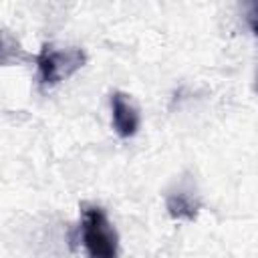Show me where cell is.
Returning <instances> with one entry per match:
<instances>
[{
  "label": "cell",
  "mask_w": 258,
  "mask_h": 258,
  "mask_svg": "<svg viewBox=\"0 0 258 258\" xmlns=\"http://www.w3.org/2000/svg\"><path fill=\"white\" fill-rule=\"evenodd\" d=\"M83 244L89 258H117L119 256V236L107 214L99 206L83 208L81 222Z\"/></svg>",
  "instance_id": "1"
},
{
  "label": "cell",
  "mask_w": 258,
  "mask_h": 258,
  "mask_svg": "<svg viewBox=\"0 0 258 258\" xmlns=\"http://www.w3.org/2000/svg\"><path fill=\"white\" fill-rule=\"evenodd\" d=\"M198 210H200V204L194 202L183 191H177V194H169L167 196V212H169V216L173 220L191 222V220H196Z\"/></svg>",
  "instance_id": "4"
},
{
  "label": "cell",
  "mask_w": 258,
  "mask_h": 258,
  "mask_svg": "<svg viewBox=\"0 0 258 258\" xmlns=\"http://www.w3.org/2000/svg\"><path fill=\"white\" fill-rule=\"evenodd\" d=\"M111 113H113V129L119 137L129 139L137 133L141 119H139V111L131 103L129 95L115 91L111 95Z\"/></svg>",
  "instance_id": "3"
},
{
  "label": "cell",
  "mask_w": 258,
  "mask_h": 258,
  "mask_svg": "<svg viewBox=\"0 0 258 258\" xmlns=\"http://www.w3.org/2000/svg\"><path fill=\"white\" fill-rule=\"evenodd\" d=\"M18 46L14 44V40L6 34H0V64L12 60V56H16Z\"/></svg>",
  "instance_id": "5"
},
{
  "label": "cell",
  "mask_w": 258,
  "mask_h": 258,
  "mask_svg": "<svg viewBox=\"0 0 258 258\" xmlns=\"http://www.w3.org/2000/svg\"><path fill=\"white\" fill-rule=\"evenodd\" d=\"M87 60L85 50L81 48H56L54 44H44L36 56L38 79L42 87H54L75 75Z\"/></svg>",
  "instance_id": "2"
}]
</instances>
